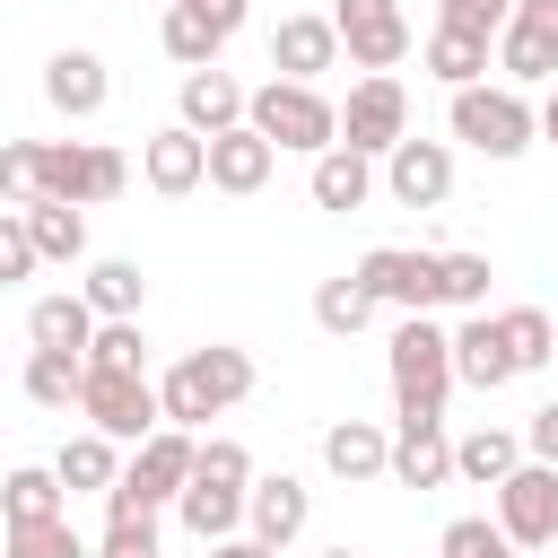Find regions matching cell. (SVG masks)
<instances>
[{"label": "cell", "mask_w": 558, "mask_h": 558, "mask_svg": "<svg viewBox=\"0 0 558 558\" xmlns=\"http://www.w3.org/2000/svg\"><path fill=\"white\" fill-rule=\"evenodd\" d=\"M506 17H514V0H436V26H462V35H506Z\"/></svg>", "instance_id": "obj_41"}, {"label": "cell", "mask_w": 558, "mask_h": 558, "mask_svg": "<svg viewBox=\"0 0 558 558\" xmlns=\"http://www.w3.org/2000/svg\"><path fill=\"white\" fill-rule=\"evenodd\" d=\"M174 113H183V131L218 140V131H235V122L253 113V87H235L227 70H183V87H174Z\"/></svg>", "instance_id": "obj_19"}, {"label": "cell", "mask_w": 558, "mask_h": 558, "mask_svg": "<svg viewBox=\"0 0 558 558\" xmlns=\"http://www.w3.org/2000/svg\"><path fill=\"white\" fill-rule=\"evenodd\" d=\"M26 401H44V410H78V392H87V357H61V349H26Z\"/></svg>", "instance_id": "obj_34"}, {"label": "cell", "mask_w": 558, "mask_h": 558, "mask_svg": "<svg viewBox=\"0 0 558 558\" xmlns=\"http://www.w3.org/2000/svg\"><path fill=\"white\" fill-rule=\"evenodd\" d=\"M384 192H392L401 209H445V201H453V148H445V140H401V148L384 157Z\"/></svg>", "instance_id": "obj_16"}, {"label": "cell", "mask_w": 558, "mask_h": 558, "mask_svg": "<svg viewBox=\"0 0 558 558\" xmlns=\"http://www.w3.org/2000/svg\"><path fill=\"white\" fill-rule=\"evenodd\" d=\"M314 323H323L331 340H357V331L375 323V296L357 288V270H340V279H323V288H314Z\"/></svg>", "instance_id": "obj_35"}, {"label": "cell", "mask_w": 558, "mask_h": 558, "mask_svg": "<svg viewBox=\"0 0 558 558\" xmlns=\"http://www.w3.org/2000/svg\"><path fill=\"white\" fill-rule=\"evenodd\" d=\"M270 166H279V148H270L253 122H235V131H218V140H209V192L253 201V192L270 183Z\"/></svg>", "instance_id": "obj_23"}, {"label": "cell", "mask_w": 558, "mask_h": 558, "mask_svg": "<svg viewBox=\"0 0 558 558\" xmlns=\"http://www.w3.org/2000/svg\"><path fill=\"white\" fill-rule=\"evenodd\" d=\"M96 331H105V314H96L78 288H52V296H35V305H26V340H35V349L87 357V349H96Z\"/></svg>", "instance_id": "obj_20"}, {"label": "cell", "mask_w": 558, "mask_h": 558, "mask_svg": "<svg viewBox=\"0 0 558 558\" xmlns=\"http://www.w3.org/2000/svg\"><path fill=\"white\" fill-rule=\"evenodd\" d=\"M323 471L349 480V488L392 480V436H384L375 418H331V427H323Z\"/></svg>", "instance_id": "obj_21"}, {"label": "cell", "mask_w": 558, "mask_h": 558, "mask_svg": "<svg viewBox=\"0 0 558 558\" xmlns=\"http://www.w3.org/2000/svg\"><path fill=\"white\" fill-rule=\"evenodd\" d=\"M445 131L462 140V148H480V157H523L532 140H541V105L523 96V87H462V96H445Z\"/></svg>", "instance_id": "obj_6"}, {"label": "cell", "mask_w": 558, "mask_h": 558, "mask_svg": "<svg viewBox=\"0 0 558 558\" xmlns=\"http://www.w3.org/2000/svg\"><path fill=\"white\" fill-rule=\"evenodd\" d=\"M253 392V349L235 340H209V349H183L166 375H157V401H166V427H209L227 418L235 401Z\"/></svg>", "instance_id": "obj_3"}, {"label": "cell", "mask_w": 558, "mask_h": 558, "mask_svg": "<svg viewBox=\"0 0 558 558\" xmlns=\"http://www.w3.org/2000/svg\"><path fill=\"white\" fill-rule=\"evenodd\" d=\"M87 366H113V375H148V331H140V323H105V331H96V349H87Z\"/></svg>", "instance_id": "obj_39"}, {"label": "cell", "mask_w": 558, "mask_h": 558, "mask_svg": "<svg viewBox=\"0 0 558 558\" xmlns=\"http://www.w3.org/2000/svg\"><path fill=\"white\" fill-rule=\"evenodd\" d=\"M35 227H26V209H0V288H17V279H35Z\"/></svg>", "instance_id": "obj_40"}, {"label": "cell", "mask_w": 558, "mask_h": 558, "mask_svg": "<svg viewBox=\"0 0 558 558\" xmlns=\"http://www.w3.org/2000/svg\"><path fill=\"white\" fill-rule=\"evenodd\" d=\"M209 558H288V549H270V541H253V532H244V541H218Z\"/></svg>", "instance_id": "obj_44"}, {"label": "cell", "mask_w": 558, "mask_h": 558, "mask_svg": "<svg viewBox=\"0 0 558 558\" xmlns=\"http://www.w3.org/2000/svg\"><path fill=\"white\" fill-rule=\"evenodd\" d=\"M523 462H532V445H523L514 427H471V436H453V480H471V488H506Z\"/></svg>", "instance_id": "obj_26"}, {"label": "cell", "mask_w": 558, "mask_h": 558, "mask_svg": "<svg viewBox=\"0 0 558 558\" xmlns=\"http://www.w3.org/2000/svg\"><path fill=\"white\" fill-rule=\"evenodd\" d=\"M340 26H331V9L314 17V9H296V17H279L270 26V70L279 78H296V87H323V70H340Z\"/></svg>", "instance_id": "obj_14"}, {"label": "cell", "mask_w": 558, "mask_h": 558, "mask_svg": "<svg viewBox=\"0 0 558 558\" xmlns=\"http://www.w3.org/2000/svg\"><path fill=\"white\" fill-rule=\"evenodd\" d=\"M78 296L105 314V323H140V305H148V279H140V262H87V279H78Z\"/></svg>", "instance_id": "obj_31"}, {"label": "cell", "mask_w": 558, "mask_h": 558, "mask_svg": "<svg viewBox=\"0 0 558 558\" xmlns=\"http://www.w3.org/2000/svg\"><path fill=\"white\" fill-rule=\"evenodd\" d=\"M497 70H506V87L558 78V0H514V17L497 35Z\"/></svg>", "instance_id": "obj_13"}, {"label": "cell", "mask_w": 558, "mask_h": 558, "mask_svg": "<svg viewBox=\"0 0 558 558\" xmlns=\"http://www.w3.org/2000/svg\"><path fill=\"white\" fill-rule=\"evenodd\" d=\"M445 480H453L445 418H392V488H445Z\"/></svg>", "instance_id": "obj_22"}, {"label": "cell", "mask_w": 558, "mask_h": 558, "mask_svg": "<svg viewBox=\"0 0 558 558\" xmlns=\"http://www.w3.org/2000/svg\"><path fill=\"white\" fill-rule=\"evenodd\" d=\"M157 44H166V61H183V70H218V52H227V26H218L201 0H166V26H157Z\"/></svg>", "instance_id": "obj_29"}, {"label": "cell", "mask_w": 558, "mask_h": 558, "mask_svg": "<svg viewBox=\"0 0 558 558\" xmlns=\"http://www.w3.org/2000/svg\"><path fill=\"white\" fill-rule=\"evenodd\" d=\"M340 140L357 148V157H392L401 140H410V87L392 78V70H375V78H357L349 87V105H340Z\"/></svg>", "instance_id": "obj_10"}, {"label": "cell", "mask_w": 558, "mask_h": 558, "mask_svg": "<svg viewBox=\"0 0 558 558\" xmlns=\"http://www.w3.org/2000/svg\"><path fill=\"white\" fill-rule=\"evenodd\" d=\"M436 558H514V541H506L497 514H453V523L436 532Z\"/></svg>", "instance_id": "obj_36"}, {"label": "cell", "mask_w": 558, "mask_h": 558, "mask_svg": "<svg viewBox=\"0 0 558 558\" xmlns=\"http://www.w3.org/2000/svg\"><path fill=\"white\" fill-rule=\"evenodd\" d=\"M9 558H96V549L78 541L70 514H52V523H9Z\"/></svg>", "instance_id": "obj_37"}, {"label": "cell", "mask_w": 558, "mask_h": 558, "mask_svg": "<svg viewBox=\"0 0 558 558\" xmlns=\"http://www.w3.org/2000/svg\"><path fill=\"white\" fill-rule=\"evenodd\" d=\"M305 523H314V488H305L296 471H262V480H253V514H244V532L270 541V549H296Z\"/></svg>", "instance_id": "obj_18"}, {"label": "cell", "mask_w": 558, "mask_h": 558, "mask_svg": "<svg viewBox=\"0 0 558 558\" xmlns=\"http://www.w3.org/2000/svg\"><path fill=\"white\" fill-rule=\"evenodd\" d=\"M331 26H340V44L366 78L401 70V52H410V9L401 0H331Z\"/></svg>", "instance_id": "obj_11"}, {"label": "cell", "mask_w": 558, "mask_h": 558, "mask_svg": "<svg viewBox=\"0 0 558 558\" xmlns=\"http://www.w3.org/2000/svg\"><path fill=\"white\" fill-rule=\"evenodd\" d=\"M78 418L113 445H148L166 427V401L148 375H113V366H87V392H78Z\"/></svg>", "instance_id": "obj_8"}, {"label": "cell", "mask_w": 558, "mask_h": 558, "mask_svg": "<svg viewBox=\"0 0 558 558\" xmlns=\"http://www.w3.org/2000/svg\"><path fill=\"white\" fill-rule=\"evenodd\" d=\"M305 192H314V209H340V218H349V209L375 201V157H357V148L340 140V148H323V157L305 166Z\"/></svg>", "instance_id": "obj_25"}, {"label": "cell", "mask_w": 558, "mask_h": 558, "mask_svg": "<svg viewBox=\"0 0 558 558\" xmlns=\"http://www.w3.org/2000/svg\"><path fill=\"white\" fill-rule=\"evenodd\" d=\"M323 558H366V549H349V541H340V549H323Z\"/></svg>", "instance_id": "obj_47"}, {"label": "cell", "mask_w": 558, "mask_h": 558, "mask_svg": "<svg viewBox=\"0 0 558 558\" xmlns=\"http://www.w3.org/2000/svg\"><path fill=\"white\" fill-rule=\"evenodd\" d=\"M52 471H61V488H70V497H113L131 462H122V445H113V436L78 427V436H70V445L52 453Z\"/></svg>", "instance_id": "obj_27"}, {"label": "cell", "mask_w": 558, "mask_h": 558, "mask_svg": "<svg viewBox=\"0 0 558 558\" xmlns=\"http://www.w3.org/2000/svg\"><path fill=\"white\" fill-rule=\"evenodd\" d=\"M418 61H427V78H436L445 96H462V87H480V78H488L497 44H488V35H462V26H436V35L418 44Z\"/></svg>", "instance_id": "obj_28"}, {"label": "cell", "mask_w": 558, "mask_h": 558, "mask_svg": "<svg viewBox=\"0 0 558 558\" xmlns=\"http://www.w3.org/2000/svg\"><path fill=\"white\" fill-rule=\"evenodd\" d=\"M122 183H131V157L105 148V140H9V148H0V192H9V209H17V201L105 209V201H122Z\"/></svg>", "instance_id": "obj_1"}, {"label": "cell", "mask_w": 558, "mask_h": 558, "mask_svg": "<svg viewBox=\"0 0 558 558\" xmlns=\"http://www.w3.org/2000/svg\"><path fill=\"white\" fill-rule=\"evenodd\" d=\"M453 375H462L471 392H497V384H514V349H506L497 314H462V323H453Z\"/></svg>", "instance_id": "obj_24"}, {"label": "cell", "mask_w": 558, "mask_h": 558, "mask_svg": "<svg viewBox=\"0 0 558 558\" xmlns=\"http://www.w3.org/2000/svg\"><path fill=\"white\" fill-rule=\"evenodd\" d=\"M488 253H445V305L453 314H488Z\"/></svg>", "instance_id": "obj_38"}, {"label": "cell", "mask_w": 558, "mask_h": 558, "mask_svg": "<svg viewBox=\"0 0 558 558\" xmlns=\"http://www.w3.org/2000/svg\"><path fill=\"white\" fill-rule=\"evenodd\" d=\"M96 558H157V523H105Z\"/></svg>", "instance_id": "obj_42"}, {"label": "cell", "mask_w": 558, "mask_h": 558, "mask_svg": "<svg viewBox=\"0 0 558 558\" xmlns=\"http://www.w3.org/2000/svg\"><path fill=\"white\" fill-rule=\"evenodd\" d=\"M541 140H549V148H558V87H549V96H541Z\"/></svg>", "instance_id": "obj_46"}, {"label": "cell", "mask_w": 558, "mask_h": 558, "mask_svg": "<svg viewBox=\"0 0 558 558\" xmlns=\"http://www.w3.org/2000/svg\"><path fill=\"white\" fill-rule=\"evenodd\" d=\"M140 174H148V192L183 201V192H201V183H209V140H201V131H183V122H166V131H148V140H140Z\"/></svg>", "instance_id": "obj_17"}, {"label": "cell", "mask_w": 558, "mask_h": 558, "mask_svg": "<svg viewBox=\"0 0 558 558\" xmlns=\"http://www.w3.org/2000/svg\"><path fill=\"white\" fill-rule=\"evenodd\" d=\"M192 471H201V436L192 427H157L148 445H131V471L105 497V523H157L166 506H183Z\"/></svg>", "instance_id": "obj_5"}, {"label": "cell", "mask_w": 558, "mask_h": 558, "mask_svg": "<svg viewBox=\"0 0 558 558\" xmlns=\"http://www.w3.org/2000/svg\"><path fill=\"white\" fill-rule=\"evenodd\" d=\"M201 9H209V17H218V26H227V35H235V26H244V0H201Z\"/></svg>", "instance_id": "obj_45"}, {"label": "cell", "mask_w": 558, "mask_h": 558, "mask_svg": "<svg viewBox=\"0 0 558 558\" xmlns=\"http://www.w3.org/2000/svg\"><path fill=\"white\" fill-rule=\"evenodd\" d=\"M0 514H9V523H52V514H70L61 471H52V462H17V471L0 480Z\"/></svg>", "instance_id": "obj_30"}, {"label": "cell", "mask_w": 558, "mask_h": 558, "mask_svg": "<svg viewBox=\"0 0 558 558\" xmlns=\"http://www.w3.org/2000/svg\"><path fill=\"white\" fill-rule=\"evenodd\" d=\"M105 96H113V70H105V52H87V44H61V52L44 61V105H52V113H70V122H96V113H105Z\"/></svg>", "instance_id": "obj_15"}, {"label": "cell", "mask_w": 558, "mask_h": 558, "mask_svg": "<svg viewBox=\"0 0 558 558\" xmlns=\"http://www.w3.org/2000/svg\"><path fill=\"white\" fill-rule=\"evenodd\" d=\"M357 288L392 314H436L445 305V253H410V244H375L357 253Z\"/></svg>", "instance_id": "obj_9"}, {"label": "cell", "mask_w": 558, "mask_h": 558, "mask_svg": "<svg viewBox=\"0 0 558 558\" xmlns=\"http://www.w3.org/2000/svg\"><path fill=\"white\" fill-rule=\"evenodd\" d=\"M497 331H506V349H514V375L558 366V314H541V305H506Z\"/></svg>", "instance_id": "obj_33"}, {"label": "cell", "mask_w": 558, "mask_h": 558, "mask_svg": "<svg viewBox=\"0 0 558 558\" xmlns=\"http://www.w3.org/2000/svg\"><path fill=\"white\" fill-rule=\"evenodd\" d=\"M497 497V523H506V541L514 549H558V471L549 462H523L506 488H488Z\"/></svg>", "instance_id": "obj_12"}, {"label": "cell", "mask_w": 558, "mask_h": 558, "mask_svg": "<svg viewBox=\"0 0 558 558\" xmlns=\"http://www.w3.org/2000/svg\"><path fill=\"white\" fill-rule=\"evenodd\" d=\"M253 453L235 445V436H201V471H192V488H183V506H174V523L201 541V549H218V541H244V514H253Z\"/></svg>", "instance_id": "obj_2"}, {"label": "cell", "mask_w": 558, "mask_h": 558, "mask_svg": "<svg viewBox=\"0 0 558 558\" xmlns=\"http://www.w3.org/2000/svg\"><path fill=\"white\" fill-rule=\"evenodd\" d=\"M17 209H26L44 262H87V209H70V201H17Z\"/></svg>", "instance_id": "obj_32"}, {"label": "cell", "mask_w": 558, "mask_h": 558, "mask_svg": "<svg viewBox=\"0 0 558 558\" xmlns=\"http://www.w3.org/2000/svg\"><path fill=\"white\" fill-rule=\"evenodd\" d=\"M244 122H253L270 148H296L305 166H314L323 148H340V105H331L323 87H296V78H262Z\"/></svg>", "instance_id": "obj_7"}, {"label": "cell", "mask_w": 558, "mask_h": 558, "mask_svg": "<svg viewBox=\"0 0 558 558\" xmlns=\"http://www.w3.org/2000/svg\"><path fill=\"white\" fill-rule=\"evenodd\" d=\"M384 375H392V410L401 418H445V401H453V331L436 323V314H401V331H392V349H384Z\"/></svg>", "instance_id": "obj_4"}, {"label": "cell", "mask_w": 558, "mask_h": 558, "mask_svg": "<svg viewBox=\"0 0 558 558\" xmlns=\"http://www.w3.org/2000/svg\"><path fill=\"white\" fill-rule=\"evenodd\" d=\"M523 445H532V462H549V471H558V401H541V410L523 418Z\"/></svg>", "instance_id": "obj_43"}]
</instances>
